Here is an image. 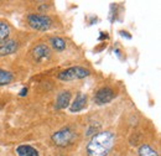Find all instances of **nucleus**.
Instances as JSON below:
<instances>
[{
    "label": "nucleus",
    "mask_w": 161,
    "mask_h": 156,
    "mask_svg": "<svg viewBox=\"0 0 161 156\" xmlns=\"http://www.w3.org/2000/svg\"><path fill=\"white\" fill-rule=\"evenodd\" d=\"M71 92L69 91H63L61 92L60 94L57 96V99H56V103H55V108L56 109H64L69 105V102H71Z\"/></svg>",
    "instance_id": "obj_9"
},
{
    "label": "nucleus",
    "mask_w": 161,
    "mask_h": 156,
    "mask_svg": "<svg viewBox=\"0 0 161 156\" xmlns=\"http://www.w3.org/2000/svg\"><path fill=\"white\" fill-rule=\"evenodd\" d=\"M114 97H115V92L110 87H103L97 91V93L94 96V102L98 105H104V104L112 102Z\"/></svg>",
    "instance_id": "obj_5"
},
{
    "label": "nucleus",
    "mask_w": 161,
    "mask_h": 156,
    "mask_svg": "<svg viewBox=\"0 0 161 156\" xmlns=\"http://www.w3.org/2000/svg\"><path fill=\"white\" fill-rule=\"evenodd\" d=\"M52 141L56 146H60V148H66L68 145H71L75 139H76V133L69 128H62L60 130H57L56 133L52 134Z\"/></svg>",
    "instance_id": "obj_2"
},
{
    "label": "nucleus",
    "mask_w": 161,
    "mask_h": 156,
    "mask_svg": "<svg viewBox=\"0 0 161 156\" xmlns=\"http://www.w3.org/2000/svg\"><path fill=\"white\" fill-rule=\"evenodd\" d=\"M31 55H32L35 61L43 62V61H46V59H48L51 57V50H50V47L47 45L40 43V45H37V46H35L32 48Z\"/></svg>",
    "instance_id": "obj_6"
},
{
    "label": "nucleus",
    "mask_w": 161,
    "mask_h": 156,
    "mask_svg": "<svg viewBox=\"0 0 161 156\" xmlns=\"http://www.w3.org/2000/svg\"><path fill=\"white\" fill-rule=\"evenodd\" d=\"M19 48V43L15 40H5V41H0V57L4 56H9L13 55L14 52H16Z\"/></svg>",
    "instance_id": "obj_7"
},
{
    "label": "nucleus",
    "mask_w": 161,
    "mask_h": 156,
    "mask_svg": "<svg viewBox=\"0 0 161 156\" xmlns=\"http://www.w3.org/2000/svg\"><path fill=\"white\" fill-rule=\"evenodd\" d=\"M26 93H27V88L25 87V88H22V89H21L20 96H21V97H24V96H26Z\"/></svg>",
    "instance_id": "obj_15"
},
{
    "label": "nucleus",
    "mask_w": 161,
    "mask_h": 156,
    "mask_svg": "<svg viewBox=\"0 0 161 156\" xmlns=\"http://www.w3.org/2000/svg\"><path fill=\"white\" fill-rule=\"evenodd\" d=\"M10 32H11L10 25H9L6 21L0 20V41L8 40V37L10 36Z\"/></svg>",
    "instance_id": "obj_11"
},
{
    "label": "nucleus",
    "mask_w": 161,
    "mask_h": 156,
    "mask_svg": "<svg viewBox=\"0 0 161 156\" xmlns=\"http://www.w3.org/2000/svg\"><path fill=\"white\" fill-rule=\"evenodd\" d=\"M50 42L56 51H63L66 48V41L61 37H52L50 40Z\"/></svg>",
    "instance_id": "obj_14"
},
{
    "label": "nucleus",
    "mask_w": 161,
    "mask_h": 156,
    "mask_svg": "<svg viewBox=\"0 0 161 156\" xmlns=\"http://www.w3.org/2000/svg\"><path fill=\"white\" fill-rule=\"evenodd\" d=\"M139 156H159L158 151L155 149H153L149 144H144L139 148V151H138Z\"/></svg>",
    "instance_id": "obj_13"
},
{
    "label": "nucleus",
    "mask_w": 161,
    "mask_h": 156,
    "mask_svg": "<svg viewBox=\"0 0 161 156\" xmlns=\"http://www.w3.org/2000/svg\"><path fill=\"white\" fill-rule=\"evenodd\" d=\"M27 24L34 30L47 31L53 25V21H52V19L48 15H43V14H30L27 16Z\"/></svg>",
    "instance_id": "obj_4"
},
{
    "label": "nucleus",
    "mask_w": 161,
    "mask_h": 156,
    "mask_svg": "<svg viewBox=\"0 0 161 156\" xmlns=\"http://www.w3.org/2000/svg\"><path fill=\"white\" fill-rule=\"evenodd\" d=\"M91 75V71L82 67V66H75V67H69L64 71H62L58 73L57 78L63 82H68V81H76V79H83V78L88 77Z\"/></svg>",
    "instance_id": "obj_3"
},
{
    "label": "nucleus",
    "mask_w": 161,
    "mask_h": 156,
    "mask_svg": "<svg viewBox=\"0 0 161 156\" xmlns=\"http://www.w3.org/2000/svg\"><path fill=\"white\" fill-rule=\"evenodd\" d=\"M115 142L112 131H98L87 144L86 151L88 156H108Z\"/></svg>",
    "instance_id": "obj_1"
},
{
    "label": "nucleus",
    "mask_w": 161,
    "mask_h": 156,
    "mask_svg": "<svg viewBox=\"0 0 161 156\" xmlns=\"http://www.w3.org/2000/svg\"><path fill=\"white\" fill-rule=\"evenodd\" d=\"M18 156H40L39 151L31 145H19L16 148Z\"/></svg>",
    "instance_id": "obj_10"
},
{
    "label": "nucleus",
    "mask_w": 161,
    "mask_h": 156,
    "mask_svg": "<svg viewBox=\"0 0 161 156\" xmlns=\"http://www.w3.org/2000/svg\"><path fill=\"white\" fill-rule=\"evenodd\" d=\"M13 81H14V75L11 72L0 68V86L10 84Z\"/></svg>",
    "instance_id": "obj_12"
},
{
    "label": "nucleus",
    "mask_w": 161,
    "mask_h": 156,
    "mask_svg": "<svg viewBox=\"0 0 161 156\" xmlns=\"http://www.w3.org/2000/svg\"><path fill=\"white\" fill-rule=\"evenodd\" d=\"M87 100H88V98H87L86 94L78 93V94L76 96V98H75L73 103L69 105V110H71L72 113H77V112L83 110V109L87 107Z\"/></svg>",
    "instance_id": "obj_8"
}]
</instances>
